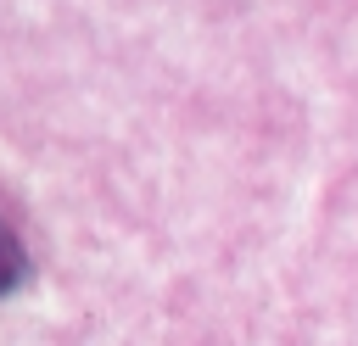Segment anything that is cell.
Returning a JSON list of instances; mask_svg holds the SVG:
<instances>
[{"label":"cell","mask_w":358,"mask_h":346,"mask_svg":"<svg viewBox=\"0 0 358 346\" xmlns=\"http://www.w3.org/2000/svg\"><path fill=\"white\" fill-rule=\"evenodd\" d=\"M22 279H28V251H22V240L0 223V301H6Z\"/></svg>","instance_id":"6da1fadb"}]
</instances>
